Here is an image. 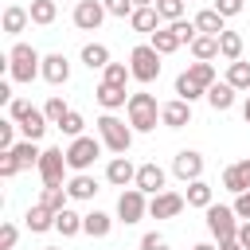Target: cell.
Listing matches in <instances>:
<instances>
[{
  "instance_id": "37",
  "label": "cell",
  "mask_w": 250,
  "mask_h": 250,
  "mask_svg": "<svg viewBox=\"0 0 250 250\" xmlns=\"http://www.w3.org/2000/svg\"><path fill=\"white\" fill-rule=\"evenodd\" d=\"M66 199H70V191H66L62 184H59V188H43V195H39V203H47V207H51L55 215H59V211L66 207Z\"/></svg>"
},
{
  "instance_id": "46",
  "label": "cell",
  "mask_w": 250,
  "mask_h": 250,
  "mask_svg": "<svg viewBox=\"0 0 250 250\" xmlns=\"http://www.w3.org/2000/svg\"><path fill=\"white\" fill-rule=\"evenodd\" d=\"M141 250H168V238L156 234V230H148V234L141 238Z\"/></svg>"
},
{
  "instance_id": "35",
  "label": "cell",
  "mask_w": 250,
  "mask_h": 250,
  "mask_svg": "<svg viewBox=\"0 0 250 250\" xmlns=\"http://www.w3.org/2000/svg\"><path fill=\"white\" fill-rule=\"evenodd\" d=\"M227 82H230L234 90H246V94H250V62L234 59V62L227 66Z\"/></svg>"
},
{
  "instance_id": "34",
  "label": "cell",
  "mask_w": 250,
  "mask_h": 250,
  "mask_svg": "<svg viewBox=\"0 0 250 250\" xmlns=\"http://www.w3.org/2000/svg\"><path fill=\"white\" fill-rule=\"evenodd\" d=\"M176 98H184V102H199V98H207V90L195 82V78H188V70L176 78Z\"/></svg>"
},
{
  "instance_id": "50",
  "label": "cell",
  "mask_w": 250,
  "mask_h": 250,
  "mask_svg": "<svg viewBox=\"0 0 250 250\" xmlns=\"http://www.w3.org/2000/svg\"><path fill=\"white\" fill-rule=\"evenodd\" d=\"M234 215L238 219H250V191H238L234 195Z\"/></svg>"
},
{
  "instance_id": "4",
  "label": "cell",
  "mask_w": 250,
  "mask_h": 250,
  "mask_svg": "<svg viewBox=\"0 0 250 250\" xmlns=\"http://www.w3.org/2000/svg\"><path fill=\"white\" fill-rule=\"evenodd\" d=\"M160 59H164V55H160L152 43L133 47V51H129V70H133V78H137V82H145V86H148V82H156V78H160Z\"/></svg>"
},
{
  "instance_id": "53",
  "label": "cell",
  "mask_w": 250,
  "mask_h": 250,
  "mask_svg": "<svg viewBox=\"0 0 250 250\" xmlns=\"http://www.w3.org/2000/svg\"><path fill=\"white\" fill-rule=\"evenodd\" d=\"M242 117H246V125H250V94H246V102H242Z\"/></svg>"
},
{
  "instance_id": "47",
  "label": "cell",
  "mask_w": 250,
  "mask_h": 250,
  "mask_svg": "<svg viewBox=\"0 0 250 250\" xmlns=\"http://www.w3.org/2000/svg\"><path fill=\"white\" fill-rule=\"evenodd\" d=\"M27 109H31V102H27V98H12V102H8V117H12V121H20Z\"/></svg>"
},
{
  "instance_id": "42",
  "label": "cell",
  "mask_w": 250,
  "mask_h": 250,
  "mask_svg": "<svg viewBox=\"0 0 250 250\" xmlns=\"http://www.w3.org/2000/svg\"><path fill=\"white\" fill-rule=\"evenodd\" d=\"M102 4H105V12H109V16H117V20H129V16L137 12V4H133V0H102Z\"/></svg>"
},
{
  "instance_id": "30",
  "label": "cell",
  "mask_w": 250,
  "mask_h": 250,
  "mask_svg": "<svg viewBox=\"0 0 250 250\" xmlns=\"http://www.w3.org/2000/svg\"><path fill=\"white\" fill-rule=\"evenodd\" d=\"M148 43H152V47H156V51H160V55H172V51H176V47H184V43H180V35H176V27H172V23H168V27H156V31H152V39H148Z\"/></svg>"
},
{
  "instance_id": "17",
  "label": "cell",
  "mask_w": 250,
  "mask_h": 250,
  "mask_svg": "<svg viewBox=\"0 0 250 250\" xmlns=\"http://www.w3.org/2000/svg\"><path fill=\"white\" fill-rule=\"evenodd\" d=\"M16 125H20V133H23L27 141H43V133H47V125H51V121H47V113H43V109H35V105H31Z\"/></svg>"
},
{
  "instance_id": "1",
  "label": "cell",
  "mask_w": 250,
  "mask_h": 250,
  "mask_svg": "<svg viewBox=\"0 0 250 250\" xmlns=\"http://www.w3.org/2000/svg\"><path fill=\"white\" fill-rule=\"evenodd\" d=\"M8 74H12L16 82H35V78H43V55H39L31 43H16V47L8 51Z\"/></svg>"
},
{
  "instance_id": "56",
  "label": "cell",
  "mask_w": 250,
  "mask_h": 250,
  "mask_svg": "<svg viewBox=\"0 0 250 250\" xmlns=\"http://www.w3.org/2000/svg\"><path fill=\"white\" fill-rule=\"evenodd\" d=\"M47 250H62V246H47Z\"/></svg>"
},
{
  "instance_id": "45",
  "label": "cell",
  "mask_w": 250,
  "mask_h": 250,
  "mask_svg": "<svg viewBox=\"0 0 250 250\" xmlns=\"http://www.w3.org/2000/svg\"><path fill=\"white\" fill-rule=\"evenodd\" d=\"M16 172H23V168H20V160L12 156V148H8V152H0V176H4V180H12Z\"/></svg>"
},
{
  "instance_id": "6",
  "label": "cell",
  "mask_w": 250,
  "mask_h": 250,
  "mask_svg": "<svg viewBox=\"0 0 250 250\" xmlns=\"http://www.w3.org/2000/svg\"><path fill=\"white\" fill-rule=\"evenodd\" d=\"M66 148H43V156H39V180H43V188H59L62 184V176H66Z\"/></svg>"
},
{
  "instance_id": "55",
  "label": "cell",
  "mask_w": 250,
  "mask_h": 250,
  "mask_svg": "<svg viewBox=\"0 0 250 250\" xmlns=\"http://www.w3.org/2000/svg\"><path fill=\"white\" fill-rule=\"evenodd\" d=\"M133 4H137V8H145V4H156V0H133Z\"/></svg>"
},
{
  "instance_id": "20",
  "label": "cell",
  "mask_w": 250,
  "mask_h": 250,
  "mask_svg": "<svg viewBox=\"0 0 250 250\" xmlns=\"http://www.w3.org/2000/svg\"><path fill=\"white\" fill-rule=\"evenodd\" d=\"M129 27H133V31H141V35H152V31L160 27V12H156V4L137 8V12L129 16Z\"/></svg>"
},
{
  "instance_id": "9",
  "label": "cell",
  "mask_w": 250,
  "mask_h": 250,
  "mask_svg": "<svg viewBox=\"0 0 250 250\" xmlns=\"http://www.w3.org/2000/svg\"><path fill=\"white\" fill-rule=\"evenodd\" d=\"M105 16H109V12H105L102 0H78V4H74V27H78V31H98Z\"/></svg>"
},
{
  "instance_id": "3",
  "label": "cell",
  "mask_w": 250,
  "mask_h": 250,
  "mask_svg": "<svg viewBox=\"0 0 250 250\" xmlns=\"http://www.w3.org/2000/svg\"><path fill=\"white\" fill-rule=\"evenodd\" d=\"M125 113H129V125H133L137 133H152L156 121H160V105H156L152 94H129Z\"/></svg>"
},
{
  "instance_id": "10",
  "label": "cell",
  "mask_w": 250,
  "mask_h": 250,
  "mask_svg": "<svg viewBox=\"0 0 250 250\" xmlns=\"http://www.w3.org/2000/svg\"><path fill=\"white\" fill-rule=\"evenodd\" d=\"M172 172H176V180H184V184L203 180V156H199L195 148H180V152L172 156Z\"/></svg>"
},
{
  "instance_id": "18",
  "label": "cell",
  "mask_w": 250,
  "mask_h": 250,
  "mask_svg": "<svg viewBox=\"0 0 250 250\" xmlns=\"http://www.w3.org/2000/svg\"><path fill=\"white\" fill-rule=\"evenodd\" d=\"M105 180H109L113 188H129V184L137 180L133 160H129V156H113V160H109V168H105Z\"/></svg>"
},
{
  "instance_id": "36",
  "label": "cell",
  "mask_w": 250,
  "mask_h": 250,
  "mask_svg": "<svg viewBox=\"0 0 250 250\" xmlns=\"http://www.w3.org/2000/svg\"><path fill=\"white\" fill-rule=\"evenodd\" d=\"M188 78H195L203 90H211V86H215V66L203 62V59H195V62H188Z\"/></svg>"
},
{
  "instance_id": "5",
  "label": "cell",
  "mask_w": 250,
  "mask_h": 250,
  "mask_svg": "<svg viewBox=\"0 0 250 250\" xmlns=\"http://www.w3.org/2000/svg\"><path fill=\"white\" fill-rule=\"evenodd\" d=\"M102 137H70V145H66V164L74 168V172H90V164L102 156Z\"/></svg>"
},
{
  "instance_id": "29",
  "label": "cell",
  "mask_w": 250,
  "mask_h": 250,
  "mask_svg": "<svg viewBox=\"0 0 250 250\" xmlns=\"http://www.w3.org/2000/svg\"><path fill=\"white\" fill-rule=\"evenodd\" d=\"M55 230H59L62 238H74V234H82V215H78V211H70V207H62V211L55 215Z\"/></svg>"
},
{
  "instance_id": "43",
  "label": "cell",
  "mask_w": 250,
  "mask_h": 250,
  "mask_svg": "<svg viewBox=\"0 0 250 250\" xmlns=\"http://www.w3.org/2000/svg\"><path fill=\"white\" fill-rule=\"evenodd\" d=\"M172 27H176V35H180V43H191V39L199 35V27H195V20H172Z\"/></svg>"
},
{
  "instance_id": "25",
  "label": "cell",
  "mask_w": 250,
  "mask_h": 250,
  "mask_svg": "<svg viewBox=\"0 0 250 250\" xmlns=\"http://www.w3.org/2000/svg\"><path fill=\"white\" fill-rule=\"evenodd\" d=\"M12 156L20 160V168H39V156H43V148H39V141H20V145H12Z\"/></svg>"
},
{
  "instance_id": "44",
  "label": "cell",
  "mask_w": 250,
  "mask_h": 250,
  "mask_svg": "<svg viewBox=\"0 0 250 250\" xmlns=\"http://www.w3.org/2000/svg\"><path fill=\"white\" fill-rule=\"evenodd\" d=\"M16 129H20V125H16L12 117H8V121H0V152H8V148L16 145Z\"/></svg>"
},
{
  "instance_id": "40",
  "label": "cell",
  "mask_w": 250,
  "mask_h": 250,
  "mask_svg": "<svg viewBox=\"0 0 250 250\" xmlns=\"http://www.w3.org/2000/svg\"><path fill=\"white\" fill-rule=\"evenodd\" d=\"M59 129L66 133V137H82V129H86V121H82V113L78 109H70L62 121H59Z\"/></svg>"
},
{
  "instance_id": "24",
  "label": "cell",
  "mask_w": 250,
  "mask_h": 250,
  "mask_svg": "<svg viewBox=\"0 0 250 250\" xmlns=\"http://www.w3.org/2000/svg\"><path fill=\"white\" fill-rule=\"evenodd\" d=\"M195 27H199V35H223L227 31V16H219L215 8H203L195 16Z\"/></svg>"
},
{
  "instance_id": "16",
  "label": "cell",
  "mask_w": 250,
  "mask_h": 250,
  "mask_svg": "<svg viewBox=\"0 0 250 250\" xmlns=\"http://www.w3.org/2000/svg\"><path fill=\"white\" fill-rule=\"evenodd\" d=\"M94 98H98V105H102L105 113H113V109L129 105V94H125V86H109V82H98Z\"/></svg>"
},
{
  "instance_id": "7",
  "label": "cell",
  "mask_w": 250,
  "mask_h": 250,
  "mask_svg": "<svg viewBox=\"0 0 250 250\" xmlns=\"http://www.w3.org/2000/svg\"><path fill=\"white\" fill-rule=\"evenodd\" d=\"M145 215H148L145 191H141V188H125V191L117 195V219H121L125 227H133V223H141Z\"/></svg>"
},
{
  "instance_id": "41",
  "label": "cell",
  "mask_w": 250,
  "mask_h": 250,
  "mask_svg": "<svg viewBox=\"0 0 250 250\" xmlns=\"http://www.w3.org/2000/svg\"><path fill=\"white\" fill-rule=\"evenodd\" d=\"M156 12H160V20H184V0H156Z\"/></svg>"
},
{
  "instance_id": "13",
  "label": "cell",
  "mask_w": 250,
  "mask_h": 250,
  "mask_svg": "<svg viewBox=\"0 0 250 250\" xmlns=\"http://www.w3.org/2000/svg\"><path fill=\"white\" fill-rule=\"evenodd\" d=\"M223 188L227 191H250V160H234V164H227L223 168Z\"/></svg>"
},
{
  "instance_id": "26",
  "label": "cell",
  "mask_w": 250,
  "mask_h": 250,
  "mask_svg": "<svg viewBox=\"0 0 250 250\" xmlns=\"http://www.w3.org/2000/svg\"><path fill=\"white\" fill-rule=\"evenodd\" d=\"M109 227H113V219H109L105 211H90V215H82V234H90V238H105Z\"/></svg>"
},
{
  "instance_id": "23",
  "label": "cell",
  "mask_w": 250,
  "mask_h": 250,
  "mask_svg": "<svg viewBox=\"0 0 250 250\" xmlns=\"http://www.w3.org/2000/svg\"><path fill=\"white\" fill-rule=\"evenodd\" d=\"M184 199H188V207H199V211H207V207L215 203V191H211V184H207V180H191Z\"/></svg>"
},
{
  "instance_id": "27",
  "label": "cell",
  "mask_w": 250,
  "mask_h": 250,
  "mask_svg": "<svg viewBox=\"0 0 250 250\" xmlns=\"http://www.w3.org/2000/svg\"><path fill=\"white\" fill-rule=\"evenodd\" d=\"M27 23H31V12H27V8H20V4H8V8H4V31H8V35H20Z\"/></svg>"
},
{
  "instance_id": "22",
  "label": "cell",
  "mask_w": 250,
  "mask_h": 250,
  "mask_svg": "<svg viewBox=\"0 0 250 250\" xmlns=\"http://www.w3.org/2000/svg\"><path fill=\"white\" fill-rule=\"evenodd\" d=\"M66 191H70V199H94L98 195V180L90 172H74L70 184H66Z\"/></svg>"
},
{
  "instance_id": "21",
  "label": "cell",
  "mask_w": 250,
  "mask_h": 250,
  "mask_svg": "<svg viewBox=\"0 0 250 250\" xmlns=\"http://www.w3.org/2000/svg\"><path fill=\"white\" fill-rule=\"evenodd\" d=\"M234 94H238V90H234V86H230V82L223 78V82H215V86L207 90V102H211V109H219V113H227V109L234 105Z\"/></svg>"
},
{
  "instance_id": "2",
  "label": "cell",
  "mask_w": 250,
  "mask_h": 250,
  "mask_svg": "<svg viewBox=\"0 0 250 250\" xmlns=\"http://www.w3.org/2000/svg\"><path fill=\"white\" fill-rule=\"evenodd\" d=\"M94 125H98V137H102V145H105L109 152H117V156H125V152H129L133 133H137L133 125H125V121H121V117H113V113H102Z\"/></svg>"
},
{
  "instance_id": "51",
  "label": "cell",
  "mask_w": 250,
  "mask_h": 250,
  "mask_svg": "<svg viewBox=\"0 0 250 250\" xmlns=\"http://www.w3.org/2000/svg\"><path fill=\"white\" fill-rule=\"evenodd\" d=\"M238 242L250 250V219H242V227H238Z\"/></svg>"
},
{
  "instance_id": "52",
  "label": "cell",
  "mask_w": 250,
  "mask_h": 250,
  "mask_svg": "<svg viewBox=\"0 0 250 250\" xmlns=\"http://www.w3.org/2000/svg\"><path fill=\"white\" fill-rule=\"evenodd\" d=\"M219 250H246V246H242V242H238V234H234V238H223V242H219Z\"/></svg>"
},
{
  "instance_id": "19",
  "label": "cell",
  "mask_w": 250,
  "mask_h": 250,
  "mask_svg": "<svg viewBox=\"0 0 250 250\" xmlns=\"http://www.w3.org/2000/svg\"><path fill=\"white\" fill-rule=\"evenodd\" d=\"M23 219H27V230H31V234H43V230H55V211H51L47 203H31Z\"/></svg>"
},
{
  "instance_id": "54",
  "label": "cell",
  "mask_w": 250,
  "mask_h": 250,
  "mask_svg": "<svg viewBox=\"0 0 250 250\" xmlns=\"http://www.w3.org/2000/svg\"><path fill=\"white\" fill-rule=\"evenodd\" d=\"M191 250H219V246H211V242H195Z\"/></svg>"
},
{
  "instance_id": "39",
  "label": "cell",
  "mask_w": 250,
  "mask_h": 250,
  "mask_svg": "<svg viewBox=\"0 0 250 250\" xmlns=\"http://www.w3.org/2000/svg\"><path fill=\"white\" fill-rule=\"evenodd\" d=\"M43 113H47V121H51V125H59V121H62V117L70 113V105H66V102H62L59 94H55V98H47V105H43Z\"/></svg>"
},
{
  "instance_id": "12",
  "label": "cell",
  "mask_w": 250,
  "mask_h": 250,
  "mask_svg": "<svg viewBox=\"0 0 250 250\" xmlns=\"http://www.w3.org/2000/svg\"><path fill=\"white\" fill-rule=\"evenodd\" d=\"M164 184H168V176H164V168H160L156 160H148V164H141V168H137V180H133V188H141L145 195H156V191H164Z\"/></svg>"
},
{
  "instance_id": "48",
  "label": "cell",
  "mask_w": 250,
  "mask_h": 250,
  "mask_svg": "<svg viewBox=\"0 0 250 250\" xmlns=\"http://www.w3.org/2000/svg\"><path fill=\"white\" fill-rule=\"evenodd\" d=\"M16 238H20V230H16L12 223H4V227H0V250H12Z\"/></svg>"
},
{
  "instance_id": "8",
  "label": "cell",
  "mask_w": 250,
  "mask_h": 250,
  "mask_svg": "<svg viewBox=\"0 0 250 250\" xmlns=\"http://www.w3.org/2000/svg\"><path fill=\"white\" fill-rule=\"evenodd\" d=\"M203 215H207V230H211L219 242H223V238H234V234H238V227H242V223H238V215H234V207H219V203H211Z\"/></svg>"
},
{
  "instance_id": "38",
  "label": "cell",
  "mask_w": 250,
  "mask_h": 250,
  "mask_svg": "<svg viewBox=\"0 0 250 250\" xmlns=\"http://www.w3.org/2000/svg\"><path fill=\"white\" fill-rule=\"evenodd\" d=\"M133 78V70L125 66V62H109L105 70H102V82H109V86H125Z\"/></svg>"
},
{
  "instance_id": "31",
  "label": "cell",
  "mask_w": 250,
  "mask_h": 250,
  "mask_svg": "<svg viewBox=\"0 0 250 250\" xmlns=\"http://www.w3.org/2000/svg\"><path fill=\"white\" fill-rule=\"evenodd\" d=\"M82 62H86L90 70H105V66H109V47H105V43H86V47H82Z\"/></svg>"
},
{
  "instance_id": "49",
  "label": "cell",
  "mask_w": 250,
  "mask_h": 250,
  "mask_svg": "<svg viewBox=\"0 0 250 250\" xmlns=\"http://www.w3.org/2000/svg\"><path fill=\"white\" fill-rule=\"evenodd\" d=\"M215 12L230 20V16H238V12H242V0H215Z\"/></svg>"
},
{
  "instance_id": "28",
  "label": "cell",
  "mask_w": 250,
  "mask_h": 250,
  "mask_svg": "<svg viewBox=\"0 0 250 250\" xmlns=\"http://www.w3.org/2000/svg\"><path fill=\"white\" fill-rule=\"evenodd\" d=\"M188 47H191V59H203V62L219 59V35H195Z\"/></svg>"
},
{
  "instance_id": "14",
  "label": "cell",
  "mask_w": 250,
  "mask_h": 250,
  "mask_svg": "<svg viewBox=\"0 0 250 250\" xmlns=\"http://www.w3.org/2000/svg\"><path fill=\"white\" fill-rule=\"evenodd\" d=\"M188 121H191V102L176 98V102L160 105V125H168V129H184Z\"/></svg>"
},
{
  "instance_id": "32",
  "label": "cell",
  "mask_w": 250,
  "mask_h": 250,
  "mask_svg": "<svg viewBox=\"0 0 250 250\" xmlns=\"http://www.w3.org/2000/svg\"><path fill=\"white\" fill-rule=\"evenodd\" d=\"M31 23H39V27H47V23H55V16H59V4L55 0H31Z\"/></svg>"
},
{
  "instance_id": "11",
  "label": "cell",
  "mask_w": 250,
  "mask_h": 250,
  "mask_svg": "<svg viewBox=\"0 0 250 250\" xmlns=\"http://www.w3.org/2000/svg\"><path fill=\"white\" fill-rule=\"evenodd\" d=\"M184 203H188V199H184L180 191H168V188H164V191H156V195L148 199V215H152V219H176V215L184 211Z\"/></svg>"
},
{
  "instance_id": "15",
  "label": "cell",
  "mask_w": 250,
  "mask_h": 250,
  "mask_svg": "<svg viewBox=\"0 0 250 250\" xmlns=\"http://www.w3.org/2000/svg\"><path fill=\"white\" fill-rule=\"evenodd\" d=\"M70 78V62H66V55H43V82H51V86H62Z\"/></svg>"
},
{
  "instance_id": "33",
  "label": "cell",
  "mask_w": 250,
  "mask_h": 250,
  "mask_svg": "<svg viewBox=\"0 0 250 250\" xmlns=\"http://www.w3.org/2000/svg\"><path fill=\"white\" fill-rule=\"evenodd\" d=\"M219 55H223L227 62L242 59V35H238V31H223V35H219Z\"/></svg>"
}]
</instances>
